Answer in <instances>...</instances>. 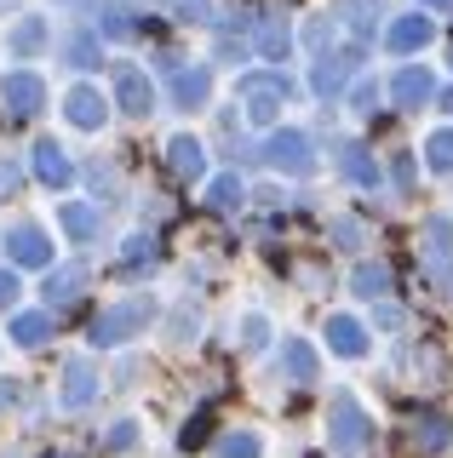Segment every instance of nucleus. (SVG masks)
I'll list each match as a JSON object with an SVG mask.
<instances>
[{"instance_id": "obj_20", "label": "nucleus", "mask_w": 453, "mask_h": 458, "mask_svg": "<svg viewBox=\"0 0 453 458\" xmlns=\"http://www.w3.org/2000/svg\"><path fill=\"white\" fill-rule=\"evenodd\" d=\"M207 69H178V75H173V92H178V104L184 109H195V104H207Z\"/></svg>"}, {"instance_id": "obj_4", "label": "nucleus", "mask_w": 453, "mask_h": 458, "mask_svg": "<svg viewBox=\"0 0 453 458\" xmlns=\"http://www.w3.org/2000/svg\"><path fill=\"white\" fill-rule=\"evenodd\" d=\"M264 161H270L276 172H293V178H310V172H316V155H310L304 132H276L270 143H264Z\"/></svg>"}, {"instance_id": "obj_6", "label": "nucleus", "mask_w": 453, "mask_h": 458, "mask_svg": "<svg viewBox=\"0 0 453 458\" xmlns=\"http://www.w3.org/2000/svg\"><path fill=\"white\" fill-rule=\"evenodd\" d=\"M0 104H6L12 121H30V114L47 104V86H40V75H6L0 81Z\"/></svg>"}, {"instance_id": "obj_32", "label": "nucleus", "mask_w": 453, "mask_h": 458, "mask_svg": "<svg viewBox=\"0 0 453 458\" xmlns=\"http://www.w3.org/2000/svg\"><path fill=\"white\" fill-rule=\"evenodd\" d=\"M92 52H98V40H92V35H75V40H69V64H81V69H87V64H98Z\"/></svg>"}, {"instance_id": "obj_19", "label": "nucleus", "mask_w": 453, "mask_h": 458, "mask_svg": "<svg viewBox=\"0 0 453 458\" xmlns=\"http://www.w3.org/2000/svg\"><path fill=\"white\" fill-rule=\"evenodd\" d=\"M281 367H287L293 384H310V378H316V350H310L304 338H293L287 350H281Z\"/></svg>"}, {"instance_id": "obj_37", "label": "nucleus", "mask_w": 453, "mask_h": 458, "mask_svg": "<svg viewBox=\"0 0 453 458\" xmlns=\"http://www.w3.org/2000/svg\"><path fill=\"white\" fill-rule=\"evenodd\" d=\"M109 447H132V424H115V429H109Z\"/></svg>"}, {"instance_id": "obj_31", "label": "nucleus", "mask_w": 453, "mask_h": 458, "mask_svg": "<svg viewBox=\"0 0 453 458\" xmlns=\"http://www.w3.org/2000/svg\"><path fill=\"white\" fill-rule=\"evenodd\" d=\"M431 166L436 172H453V132H436L431 138Z\"/></svg>"}, {"instance_id": "obj_24", "label": "nucleus", "mask_w": 453, "mask_h": 458, "mask_svg": "<svg viewBox=\"0 0 453 458\" xmlns=\"http://www.w3.org/2000/svg\"><path fill=\"white\" fill-rule=\"evenodd\" d=\"M58 218H64V229H69L75 241H92V235H98V212H92V207H64Z\"/></svg>"}, {"instance_id": "obj_38", "label": "nucleus", "mask_w": 453, "mask_h": 458, "mask_svg": "<svg viewBox=\"0 0 453 458\" xmlns=\"http://www.w3.org/2000/svg\"><path fill=\"white\" fill-rule=\"evenodd\" d=\"M424 6H453V0H424Z\"/></svg>"}, {"instance_id": "obj_22", "label": "nucleus", "mask_w": 453, "mask_h": 458, "mask_svg": "<svg viewBox=\"0 0 453 458\" xmlns=\"http://www.w3.org/2000/svg\"><path fill=\"white\" fill-rule=\"evenodd\" d=\"M47 333H52L47 315H18V321H12V338H18L23 350H40V344H47Z\"/></svg>"}, {"instance_id": "obj_29", "label": "nucleus", "mask_w": 453, "mask_h": 458, "mask_svg": "<svg viewBox=\"0 0 453 458\" xmlns=\"http://www.w3.org/2000/svg\"><path fill=\"white\" fill-rule=\"evenodd\" d=\"M40 35H47V29H40V18H23L18 29H12V47H18V52H35Z\"/></svg>"}, {"instance_id": "obj_10", "label": "nucleus", "mask_w": 453, "mask_h": 458, "mask_svg": "<svg viewBox=\"0 0 453 458\" xmlns=\"http://www.w3.org/2000/svg\"><path fill=\"white\" fill-rule=\"evenodd\" d=\"M356 47H345V52H321V64H316V75H310V81H316V92L321 98H333L338 92V86H345V75H350V69H356Z\"/></svg>"}, {"instance_id": "obj_16", "label": "nucleus", "mask_w": 453, "mask_h": 458, "mask_svg": "<svg viewBox=\"0 0 453 458\" xmlns=\"http://www.w3.org/2000/svg\"><path fill=\"white\" fill-rule=\"evenodd\" d=\"M453 441V424L442 419V412H424V419H414V447L419 453H442Z\"/></svg>"}, {"instance_id": "obj_18", "label": "nucleus", "mask_w": 453, "mask_h": 458, "mask_svg": "<svg viewBox=\"0 0 453 458\" xmlns=\"http://www.w3.org/2000/svg\"><path fill=\"white\" fill-rule=\"evenodd\" d=\"M328 344H333L338 355H350V361H356V355L367 350V333L350 321V315H333V321H328Z\"/></svg>"}, {"instance_id": "obj_15", "label": "nucleus", "mask_w": 453, "mask_h": 458, "mask_svg": "<svg viewBox=\"0 0 453 458\" xmlns=\"http://www.w3.org/2000/svg\"><path fill=\"white\" fill-rule=\"evenodd\" d=\"M431 35H436V23L431 18H402V23H390V47L396 52H419V47H431Z\"/></svg>"}, {"instance_id": "obj_17", "label": "nucleus", "mask_w": 453, "mask_h": 458, "mask_svg": "<svg viewBox=\"0 0 453 458\" xmlns=\"http://www.w3.org/2000/svg\"><path fill=\"white\" fill-rule=\"evenodd\" d=\"M338 166H345L350 178L362 183V190H373V183H379V161L362 149V143H338Z\"/></svg>"}, {"instance_id": "obj_30", "label": "nucleus", "mask_w": 453, "mask_h": 458, "mask_svg": "<svg viewBox=\"0 0 453 458\" xmlns=\"http://www.w3.org/2000/svg\"><path fill=\"white\" fill-rule=\"evenodd\" d=\"M259 47H264V57H281V52H287V23H264V35H259Z\"/></svg>"}, {"instance_id": "obj_26", "label": "nucleus", "mask_w": 453, "mask_h": 458, "mask_svg": "<svg viewBox=\"0 0 453 458\" xmlns=\"http://www.w3.org/2000/svg\"><path fill=\"white\" fill-rule=\"evenodd\" d=\"M259 453H264V441L247 436V429H242V436H224V441H218V458H259Z\"/></svg>"}, {"instance_id": "obj_2", "label": "nucleus", "mask_w": 453, "mask_h": 458, "mask_svg": "<svg viewBox=\"0 0 453 458\" xmlns=\"http://www.w3.org/2000/svg\"><path fill=\"white\" fill-rule=\"evenodd\" d=\"M287 98H293V81L281 75V69H270V75H247V81H242V104H247V121H252V126H270Z\"/></svg>"}, {"instance_id": "obj_9", "label": "nucleus", "mask_w": 453, "mask_h": 458, "mask_svg": "<svg viewBox=\"0 0 453 458\" xmlns=\"http://www.w3.org/2000/svg\"><path fill=\"white\" fill-rule=\"evenodd\" d=\"M64 114H69L75 126H87V132H92V126H104V121H109V98H98L92 86H75V92L64 98Z\"/></svg>"}, {"instance_id": "obj_7", "label": "nucleus", "mask_w": 453, "mask_h": 458, "mask_svg": "<svg viewBox=\"0 0 453 458\" xmlns=\"http://www.w3.org/2000/svg\"><path fill=\"white\" fill-rule=\"evenodd\" d=\"M6 252H12V264H23V269H47L52 264V241L40 235V229H12L6 235Z\"/></svg>"}, {"instance_id": "obj_23", "label": "nucleus", "mask_w": 453, "mask_h": 458, "mask_svg": "<svg viewBox=\"0 0 453 458\" xmlns=\"http://www.w3.org/2000/svg\"><path fill=\"white\" fill-rule=\"evenodd\" d=\"M242 195H247L242 178H235V172H224V178H212V195H207V200H212L218 212H230V207H242Z\"/></svg>"}, {"instance_id": "obj_25", "label": "nucleus", "mask_w": 453, "mask_h": 458, "mask_svg": "<svg viewBox=\"0 0 453 458\" xmlns=\"http://www.w3.org/2000/svg\"><path fill=\"white\" fill-rule=\"evenodd\" d=\"M98 29H104V35H109V40H132V35H138V18H126V12H121V6H109V12H104V18H98Z\"/></svg>"}, {"instance_id": "obj_21", "label": "nucleus", "mask_w": 453, "mask_h": 458, "mask_svg": "<svg viewBox=\"0 0 453 458\" xmlns=\"http://www.w3.org/2000/svg\"><path fill=\"white\" fill-rule=\"evenodd\" d=\"M350 286H356L362 298H385V293H390V264H362Z\"/></svg>"}, {"instance_id": "obj_35", "label": "nucleus", "mask_w": 453, "mask_h": 458, "mask_svg": "<svg viewBox=\"0 0 453 458\" xmlns=\"http://www.w3.org/2000/svg\"><path fill=\"white\" fill-rule=\"evenodd\" d=\"M12 298H18V276H12V269H0V310H6Z\"/></svg>"}, {"instance_id": "obj_14", "label": "nucleus", "mask_w": 453, "mask_h": 458, "mask_svg": "<svg viewBox=\"0 0 453 458\" xmlns=\"http://www.w3.org/2000/svg\"><path fill=\"white\" fill-rule=\"evenodd\" d=\"M167 166H173L178 172V178H201V172H207V155H201V143H195V138H173V143H167Z\"/></svg>"}, {"instance_id": "obj_12", "label": "nucleus", "mask_w": 453, "mask_h": 458, "mask_svg": "<svg viewBox=\"0 0 453 458\" xmlns=\"http://www.w3.org/2000/svg\"><path fill=\"white\" fill-rule=\"evenodd\" d=\"M92 395H98L92 361H69V367H64V407H87Z\"/></svg>"}, {"instance_id": "obj_3", "label": "nucleus", "mask_w": 453, "mask_h": 458, "mask_svg": "<svg viewBox=\"0 0 453 458\" xmlns=\"http://www.w3.org/2000/svg\"><path fill=\"white\" fill-rule=\"evenodd\" d=\"M150 298H132V304H115V310H104L92 321V344H121V338H132V333H144L150 327Z\"/></svg>"}, {"instance_id": "obj_33", "label": "nucleus", "mask_w": 453, "mask_h": 458, "mask_svg": "<svg viewBox=\"0 0 453 458\" xmlns=\"http://www.w3.org/2000/svg\"><path fill=\"white\" fill-rule=\"evenodd\" d=\"M333 235H338V247H362V224H356V218H338Z\"/></svg>"}, {"instance_id": "obj_34", "label": "nucleus", "mask_w": 453, "mask_h": 458, "mask_svg": "<svg viewBox=\"0 0 453 458\" xmlns=\"http://www.w3.org/2000/svg\"><path fill=\"white\" fill-rule=\"evenodd\" d=\"M18 183H23V172L12 166V161H0V195H12V190H18Z\"/></svg>"}, {"instance_id": "obj_36", "label": "nucleus", "mask_w": 453, "mask_h": 458, "mask_svg": "<svg viewBox=\"0 0 453 458\" xmlns=\"http://www.w3.org/2000/svg\"><path fill=\"white\" fill-rule=\"evenodd\" d=\"M373 98H379V86L362 81V86H356V109H373Z\"/></svg>"}, {"instance_id": "obj_8", "label": "nucleus", "mask_w": 453, "mask_h": 458, "mask_svg": "<svg viewBox=\"0 0 453 458\" xmlns=\"http://www.w3.org/2000/svg\"><path fill=\"white\" fill-rule=\"evenodd\" d=\"M115 104H121L126 114H138V121H144V114L155 109V86L138 75V69H121V75H115Z\"/></svg>"}, {"instance_id": "obj_27", "label": "nucleus", "mask_w": 453, "mask_h": 458, "mask_svg": "<svg viewBox=\"0 0 453 458\" xmlns=\"http://www.w3.org/2000/svg\"><path fill=\"white\" fill-rule=\"evenodd\" d=\"M207 436H212V419H207V412H195V419L178 429V447H184V453H195V447H201Z\"/></svg>"}, {"instance_id": "obj_11", "label": "nucleus", "mask_w": 453, "mask_h": 458, "mask_svg": "<svg viewBox=\"0 0 453 458\" xmlns=\"http://www.w3.org/2000/svg\"><path fill=\"white\" fill-rule=\"evenodd\" d=\"M390 92H396V104H402V109H419V104H431V98H436V81H431V69L407 64L402 75L390 81Z\"/></svg>"}, {"instance_id": "obj_13", "label": "nucleus", "mask_w": 453, "mask_h": 458, "mask_svg": "<svg viewBox=\"0 0 453 458\" xmlns=\"http://www.w3.org/2000/svg\"><path fill=\"white\" fill-rule=\"evenodd\" d=\"M35 172H40V183H52V190H64V183L75 178V166H69V155L58 143H35Z\"/></svg>"}, {"instance_id": "obj_28", "label": "nucleus", "mask_w": 453, "mask_h": 458, "mask_svg": "<svg viewBox=\"0 0 453 458\" xmlns=\"http://www.w3.org/2000/svg\"><path fill=\"white\" fill-rule=\"evenodd\" d=\"M75 293H81V269H58V276L47 281V298H58V304H69Z\"/></svg>"}, {"instance_id": "obj_5", "label": "nucleus", "mask_w": 453, "mask_h": 458, "mask_svg": "<svg viewBox=\"0 0 453 458\" xmlns=\"http://www.w3.org/2000/svg\"><path fill=\"white\" fill-rule=\"evenodd\" d=\"M424 269H431L436 286H453V224L448 218L424 224Z\"/></svg>"}, {"instance_id": "obj_1", "label": "nucleus", "mask_w": 453, "mask_h": 458, "mask_svg": "<svg viewBox=\"0 0 453 458\" xmlns=\"http://www.w3.org/2000/svg\"><path fill=\"white\" fill-rule=\"evenodd\" d=\"M367 436H373V429H367V412L356 407V395L338 390L328 401V441H333V453H350V458H356L367 447Z\"/></svg>"}]
</instances>
